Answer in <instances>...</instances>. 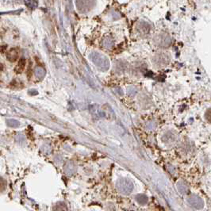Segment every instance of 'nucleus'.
<instances>
[{"label": "nucleus", "mask_w": 211, "mask_h": 211, "mask_svg": "<svg viewBox=\"0 0 211 211\" xmlns=\"http://www.w3.org/2000/svg\"><path fill=\"white\" fill-rule=\"evenodd\" d=\"M90 58L95 64L96 67L101 71H107L110 67V62L108 58L106 57L104 55L99 53L98 52H93L90 55Z\"/></svg>", "instance_id": "1"}, {"label": "nucleus", "mask_w": 211, "mask_h": 211, "mask_svg": "<svg viewBox=\"0 0 211 211\" xmlns=\"http://www.w3.org/2000/svg\"><path fill=\"white\" fill-rule=\"evenodd\" d=\"M116 187L118 189L119 193L122 195H129L133 190V182L128 179H120L116 182Z\"/></svg>", "instance_id": "2"}, {"label": "nucleus", "mask_w": 211, "mask_h": 211, "mask_svg": "<svg viewBox=\"0 0 211 211\" xmlns=\"http://www.w3.org/2000/svg\"><path fill=\"white\" fill-rule=\"evenodd\" d=\"M75 3L77 10L80 13L85 14L89 12L94 7L95 0H75Z\"/></svg>", "instance_id": "3"}, {"label": "nucleus", "mask_w": 211, "mask_h": 211, "mask_svg": "<svg viewBox=\"0 0 211 211\" xmlns=\"http://www.w3.org/2000/svg\"><path fill=\"white\" fill-rule=\"evenodd\" d=\"M187 201L191 206L196 208V209H201L204 206V202L202 201V199L197 195L190 196L187 199Z\"/></svg>", "instance_id": "4"}, {"label": "nucleus", "mask_w": 211, "mask_h": 211, "mask_svg": "<svg viewBox=\"0 0 211 211\" xmlns=\"http://www.w3.org/2000/svg\"><path fill=\"white\" fill-rule=\"evenodd\" d=\"M63 169H64V173L67 176H71L76 172V166L73 161H67L64 165Z\"/></svg>", "instance_id": "5"}, {"label": "nucleus", "mask_w": 211, "mask_h": 211, "mask_svg": "<svg viewBox=\"0 0 211 211\" xmlns=\"http://www.w3.org/2000/svg\"><path fill=\"white\" fill-rule=\"evenodd\" d=\"M169 62V58L165 54H160L157 56L154 59V63L157 64V66H161L163 67L164 65L168 64Z\"/></svg>", "instance_id": "6"}, {"label": "nucleus", "mask_w": 211, "mask_h": 211, "mask_svg": "<svg viewBox=\"0 0 211 211\" xmlns=\"http://www.w3.org/2000/svg\"><path fill=\"white\" fill-rule=\"evenodd\" d=\"M7 60L10 62H14L18 58V50L16 48H11L7 54Z\"/></svg>", "instance_id": "7"}, {"label": "nucleus", "mask_w": 211, "mask_h": 211, "mask_svg": "<svg viewBox=\"0 0 211 211\" xmlns=\"http://www.w3.org/2000/svg\"><path fill=\"white\" fill-rule=\"evenodd\" d=\"M26 59H24V58H22V59H20L19 61H18V63L17 64L16 67L14 68V71H15V72L16 73H22L24 69H25V66H26Z\"/></svg>", "instance_id": "8"}, {"label": "nucleus", "mask_w": 211, "mask_h": 211, "mask_svg": "<svg viewBox=\"0 0 211 211\" xmlns=\"http://www.w3.org/2000/svg\"><path fill=\"white\" fill-rule=\"evenodd\" d=\"M26 6L31 10H34L38 7V0H24Z\"/></svg>", "instance_id": "9"}, {"label": "nucleus", "mask_w": 211, "mask_h": 211, "mask_svg": "<svg viewBox=\"0 0 211 211\" xmlns=\"http://www.w3.org/2000/svg\"><path fill=\"white\" fill-rule=\"evenodd\" d=\"M34 73H35V76L38 78L39 80H42V79H44V77L45 76V71L42 67H37L35 68V70H34Z\"/></svg>", "instance_id": "10"}, {"label": "nucleus", "mask_w": 211, "mask_h": 211, "mask_svg": "<svg viewBox=\"0 0 211 211\" xmlns=\"http://www.w3.org/2000/svg\"><path fill=\"white\" fill-rule=\"evenodd\" d=\"M6 122H7V125L11 128H18L20 125L19 122H18L15 119H7Z\"/></svg>", "instance_id": "11"}, {"label": "nucleus", "mask_w": 211, "mask_h": 211, "mask_svg": "<svg viewBox=\"0 0 211 211\" xmlns=\"http://www.w3.org/2000/svg\"><path fill=\"white\" fill-rule=\"evenodd\" d=\"M102 45L106 48H110L112 47L113 45H114V42H113V40L111 38H110V37H106L104 40H103V42H102Z\"/></svg>", "instance_id": "12"}, {"label": "nucleus", "mask_w": 211, "mask_h": 211, "mask_svg": "<svg viewBox=\"0 0 211 211\" xmlns=\"http://www.w3.org/2000/svg\"><path fill=\"white\" fill-rule=\"evenodd\" d=\"M136 200L141 205L146 204L148 202V198L144 195H139L136 197Z\"/></svg>", "instance_id": "13"}, {"label": "nucleus", "mask_w": 211, "mask_h": 211, "mask_svg": "<svg viewBox=\"0 0 211 211\" xmlns=\"http://www.w3.org/2000/svg\"><path fill=\"white\" fill-rule=\"evenodd\" d=\"M177 188L179 190V191H180L182 194H185L186 191H187V187L186 185L183 182H180L177 184Z\"/></svg>", "instance_id": "14"}, {"label": "nucleus", "mask_w": 211, "mask_h": 211, "mask_svg": "<svg viewBox=\"0 0 211 211\" xmlns=\"http://www.w3.org/2000/svg\"><path fill=\"white\" fill-rule=\"evenodd\" d=\"M54 210H67V208L66 206V205L63 203V202H58L56 203V205L55 206Z\"/></svg>", "instance_id": "15"}, {"label": "nucleus", "mask_w": 211, "mask_h": 211, "mask_svg": "<svg viewBox=\"0 0 211 211\" xmlns=\"http://www.w3.org/2000/svg\"><path fill=\"white\" fill-rule=\"evenodd\" d=\"M7 181L3 179V178H2V177H0V193L1 192L4 191L6 188H7Z\"/></svg>", "instance_id": "16"}, {"label": "nucleus", "mask_w": 211, "mask_h": 211, "mask_svg": "<svg viewBox=\"0 0 211 211\" xmlns=\"http://www.w3.org/2000/svg\"><path fill=\"white\" fill-rule=\"evenodd\" d=\"M206 118L207 119L208 122H211V109L208 110V111L206 113Z\"/></svg>", "instance_id": "17"}, {"label": "nucleus", "mask_w": 211, "mask_h": 211, "mask_svg": "<svg viewBox=\"0 0 211 211\" xmlns=\"http://www.w3.org/2000/svg\"><path fill=\"white\" fill-rule=\"evenodd\" d=\"M29 94L30 95H36L38 94V92L36 90H30V91H29Z\"/></svg>", "instance_id": "18"}, {"label": "nucleus", "mask_w": 211, "mask_h": 211, "mask_svg": "<svg viewBox=\"0 0 211 211\" xmlns=\"http://www.w3.org/2000/svg\"><path fill=\"white\" fill-rule=\"evenodd\" d=\"M3 65L2 64H0V71H3Z\"/></svg>", "instance_id": "19"}]
</instances>
